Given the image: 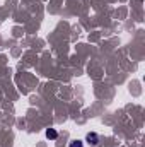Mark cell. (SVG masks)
<instances>
[{"label":"cell","mask_w":145,"mask_h":147,"mask_svg":"<svg viewBox=\"0 0 145 147\" xmlns=\"http://www.w3.org/2000/svg\"><path fill=\"white\" fill-rule=\"evenodd\" d=\"M70 147H82V142L80 140H73L72 144H70Z\"/></svg>","instance_id":"3"},{"label":"cell","mask_w":145,"mask_h":147,"mask_svg":"<svg viewBox=\"0 0 145 147\" xmlns=\"http://www.w3.org/2000/svg\"><path fill=\"white\" fill-rule=\"evenodd\" d=\"M56 135H58V134H56V130H55V128H48V130H46V137H48V139L55 140V139H56Z\"/></svg>","instance_id":"2"},{"label":"cell","mask_w":145,"mask_h":147,"mask_svg":"<svg viewBox=\"0 0 145 147\" xmlns=\"http://www.w3.org/2000/svg\"><path fill=\"white\" fill-rule=\"evenodd\" d=\"M85 140L91 144V146H97V142H99V137H97V134H94V132H91V134H87V137H85Z\"/></svg>","instance_id":"1"}]
</instances>
